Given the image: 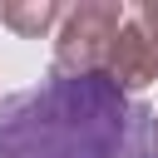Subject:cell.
<instances>
[{
    "label": "cell",
    "mask_w": 158,
    "mask_h": 158,
    "mask_svg": "<svg viewBox=\"0 0 158 158\" xmlns=\"http://www.w3.org/2000/svg\"><path fill=\"white\" fill-rule=\"evenodd\" d=\"M104 74H109L123 94H138V89H148V84L158 79V54H153L148 35L133 25V10H128V25L118 30V40H114V49H109Z\"/></svg>",
    "instance_id": "cell-3"
},
{
    "label": "cell",
    "mask_w": 158,
    "mask_h": 158,
    "mask_svg": "<svg viewBox=\"0 0 158 158\" xmlns=\"http://www.w3.org/2000/svg\"><path fill=\"white\" fill-rule=\"evenodd\" d=\"M128 25V5L118 0H79L64 10L54 35V69L59 74H104L118 30Z\"/></svg>",
    "instance_id": "cell-2"
},
{
    "label": "cell",
    "mask_w": 158,
    "mask_h": 158,
    "mask_svg": "<svg viewBox=\"0 0 158 158\" xmlns=\"http://www.w3.org/2000/svg\"><path fill=\"white\" fill-rule=\"evenodd\" d=\"M0 158H158V109L109 74L49 69L0 99Z\"/></svg>",
    "instance_id": "cell-1"
},
{
    "label": "cell",
    "mask_w": 158,
    "mask_h": 158,
    "mask_svg": "<svg viewBox=\"0 0 158 158\" xmlns=\"http://www.w3.org/2000/svg\"><path fill=\"white\" fill-rule=\"evenodd\" d=\"M64 10H69V5H59V0H5V5H0V20H5L15 35L40 40L49 25L64 20Z\"/></svg>",
    "instance_id": "cell-4"
},
{
    "label": "cell",
    "mask_w": 158,
    "mask_h": 158,
    "mask_svg": "<svg viewBox=\"0 0 158 158\" xmlns=\"http://www.w3.org/2000/svg\"><path fill=\"white\" fill-rule=\"evenodd\" d=\"M133 25L148 35V44H153V54H158V0H143V5H133Z\"/></svg>",
    "instance_id": "cell-5"
}]
</instances>
